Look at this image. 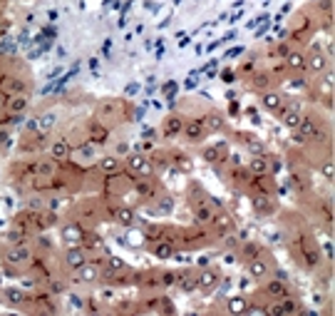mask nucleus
Listing matches in <instances>:
<instances>
[{"label": "nucleus", "mask_w": 335, "mask_h": 316, "mask_svg": "<svg viewBox=\"0 0 335 316\" xmlns=\"http://www.w3.org/2000/svg\"><path fill=\"white\" fill-rule=\"evenodd\" d=\"M127 110H130L127 100H102V102L97 105V117H99L102 122H107L112 117L127 115Z\"/></svg>", "instance_id": "1a4fd4ad"}, {"label": "nucleus", "mask_w": 335, "mask_h": 316, "mask_svg": "<svg viewBox=\"0 0 335 316\" xmlns=\"http://www.w3.org/2000/svg\"><path fill=\"white\" fill-rule=\"evenodd\" d=\"M87 140L94 142V145H105L107 140H110V127H107V122H102V120H94L87 125Z\"/></svg>", "instance_id": "aec40b11"}, {"label": "nucleus", "mask_w": 335, "mask_h": 316, "mask_svg": "<svg viewBox=\"0 0 335 316\" xmlns=\"http://www.w3.org/2000/svg\"><path fill=\"white\" fill-rule=\"evenodd\" d=\"M276 279H283V281H288V274H286L283 269H276Z\"/></svg>", "instance_id": "bf43d9fd"}, {"label": "nucleus", "mask_w": 335, "mask_h": 316, "mask_svg": "<svg viewBox=\"0 0 335 316\" xmlns=\"http://www.w3.org/2000/svg\"><path fill=\"white\" fill-rule=\"evenodd\" d=\"M132 192H134L142 202H154V199L164 192V185L157 179V174H151V177H137L134 185H132Z\"/></svg>", "instance_id": "f257e3e1"}, {"label": "nucleus", "mask_w": 335, "mask_h": 316, "mask_svg": "<svg viewBox=\"0 0 335 316\" xmlns=\"http://www.w3.org/2000/svg\"><path fill=\"white\" fill-rule=\"evenodd\" d=\"M333 60L325 55L318 45H313L308 53H305V70H311L313 75H320V73H325L328 70V65H330Z\"/></svg>", "instance_id": "9d476101"}, {"label": "nucleus", "mask_w": 335, "mask_h": 316, "mask_svg": "<svg viewBox=\"0 0 335 316\" xmlns=\"http://www.w3.org/2000/svg\"><path fill=\"white\" fill-rule=\"evenodd\" d=\"M248 197H251V209L256 217H273L278 212L276 197H268V194H248Z\"/></svg>", "instance_id": "9b49d317"}, {"label": "nucleus", "mask_w": 335, "mask_h": 316, "mask_svg": "<svg viewBox=\"0 0 335 316\" xmlns=\"http://www.w3.org/2000/svg\"><path fill=\"white\" fill-rule=\"evenodd\" d=\"M112 219L119 224V227H134V224H137V212H134L132 207L117 205V209H114V217H112Z\"/></svg>", "instance_id": "a878e982"}, {"label": "nucleus", "mask_w": 335, "mask_h": 316, "mask_svg": "<svg viewBox=\"0 0 335 316\" xmlns=\"http://www.w3.org/2000/svg\"><path fill=\"white\" fill-rule=\"evenodd\" d=\"M184 87H186V90H196V87H199V77H196V73L186 77V80H184Z\"/></svg>", "instance_id": "09e8293b"}, {"label": "nucleus", "mask_w": 335, "mask_h": 316, "mask_svg": "<svg viewBox=\"0 0 335 316\" xmlns=\"http://www.w3.org/2000/svg\"><path fill=\"white\" fill-rule=\"evenodd\" d=\"M97 65H99V60H97V57H92V60H90V67H92V70H97Z\"/></svg>", "instance_id": "680f3d73"}, {"label": "nucleus", "mask_w": 335, "mask_h": 316, "mask_svg": "<svg viewBox=\"0 0 335 316\" xmlns=\"http://www.w3.org/2000/svg\"><path fill=\"white\" fill-rule=\"evenodd\" d=\"M47 291L50 297H60L67 291V281L65 279H57V277H47Z\"/></svg>", "instance_id": "58836bf2"}, {"label": "nucleus", "mask_w": 335, "mask_h": 316, "mask_svg": "<svg viewBox=\"0 0 335 316\" xmlns=\"http://www.w3.org/2000/svg\"><path fill=\"white\" fill-rule=\"evenodd\" d=\"M65 269H70V272H77L85 261H87V252L77 244V246H67V252H65Z\"/></svg>", "instance_id": "6ab92c4d"}, {"label": "nucleus", "mask_w": 335, "mask_h": 316, "mask_svg": "<svg viewBox=\"0 0 335 316\" xmlns=\"http://www.w3.org/2000/svg\"><path fill=\"white\" fill-rule=\"evenodd\" d=\"M67 299H70V304H72L74 309H82V306H85V299L80 297V294H70Z\"/></svg>", "instance_id": "603ef678"}, {"label": "nucleus", "mask_w": 335, "mask_h": 316, "mask_svg": "<svg viewBox=\"0 0 335 316\" xmlns=\"http://www.w3.org/2000/svg\"><path fill=\"white\" fill-rule=\"evenodd\" d=\"M283 100H286V97H283L278 90H273V87H271V90H263V93H261V107L266 112H271V115H276V112L280 110V105H283Z\"/></svg>", "instance_id": "412c9836"}, {"label": "nucleus", "mask_w": 335, "mask_h": 316, "mask_svg": "<svg viewBox=\"0 0 335 316\" xmlns=\"http://www.w3.org/2000/svg\"><path fill=\"white\" fill-rule=\"evenodd\" d=\"M316 5L320 15H330L333 13V0H316Z\"/></svg>", "instance_id": "c03bdc74"}, {"label": "nucleus", "mask_w": 335, "mask_h": 316, "mask_svg": "<svg viewBox=\"0 0 335 316\" xmlns=\"http://www.w3.org/2000/svg\"><path fill=\"white\" fill-rule=\"evenodd\" d=\"M223 311H228V314H248V297H246V294H241V297L226 299V306H223Z\"/></svg>", "instance_id": "473e14b6"}, {"label": "nucleus", "mask_w": 335, "mask_h": 316, "mask_svg": "<svg viewBox=\"0 0 335 316\" xmlns=\"http://www.w3.org/2000/svg\"><path fill=\"white\" fill-rule=\"evenodd\" d=\"M30 107V97L22 93V95H13L5 100V110L13 112V115H25V110Z\"/></svg>", "instance_id": "bb28decb"}, {"label": "nucleus", "mask_w": 335, "mask_h": 316, "mask_svg": "<svg viewBox=\"0 0 335 316\" xmlns=\"http://www.w3.org/2000/svg\"><path fill=\"white\" fill-rule=\"evenodd\" d=\"M99 299H102V301H110V299H114V286H107V289H102V291H99Z\"/></svg>", "instance_id": "864d4df0"}, {"label": "nucleus", "mask_w": 335, "mask_h": 316, "mask_svg": "<svg viewBox=\"0 0 335 316\" xmlns=\"http://www.w3.org/2000/svg\"><path fill=\"white\" fill-rule=\"evenodd\" d=\"M122 169H124V162H122V157H117V154H107V157L99 160V172H102V177L117 174V172H122Z\"/></svg>", "instance_id": "393cba45"}, {"label": "nucleus", "mask_w": 335, "mask_h": 316, "mask_svg": "<svg viewBox=\"0 0 335 316\" xmlns=\"http://www.w3.org/2000/svg\"><path fill=\"white\" fill-rule=\"evenodd\" d=\"M209 264H211V257H209V254H204L201 259L196 261V266H199V269H204V266H209Z\"/></svg>", "instance_id": "6e6d98bb"}, {"label": "nucleus", "mask_w": 335, "mask_h": 316, "mask_svg": "<svg viewBox=\"0 0 335 316\" xmlns=\"http://www.w3.org/2000/svg\"><path fill=\"white\" fill-rule=\"evenodd\" d=\"M248 194H268V197H276L278 194V187H276V174H253L246 185Z\"/></svg>", "instance_id": "7ed1b4c3"}, {"label": "nucleus", "mask_w": 335, "mask_h": 316, "mask_svg": "<svg viewBox=\"0 0 335 316\" xmlns=\"http://www.w3.org/2000/svg\"><path fill=\"white\" fill-rule=\"evenodd\" d=\"M87 309H90V311H102V306H99L97 301H92V299L87 301Z\"/></svg>", "instance_id": "13d9d810"}, {"label": "nucleus", "mask_w": 335, "mask_h": 316, "mask_svg": "<svg viewBox=\"0 0 335 316\" xmlns=\"http://www.w3.org/2000/svg\"><path fill=\"white\" fill-rule=\"evenodd\" d=\"M209 232L223 237L226 232H236V222H234V214H228L226 209H216L211 214V222H209Z\"/></svg>", "instance_id": "423d86ee"}, {"label": "nucleus", "mask_w": 335, "mask_h": 316, "mask_svg": "<svg viewBox=\"0 0 335 316\" xmlns=\"http://www.w3.org/2000/svg\"><path fill=\"white\" fill-rule=\"evenodd\" d=\"M33 257H35V252L30 249V244L22 242V244H13V249H8L5 261L13 264V266H18V269H22V266H30Z\"/></svg>", "instance_id": "6e6552de"}, {"label": "nucleus", "mask_w": 335, "mask_h": 316, "mask_svg": "<svg viewBox=\"0 0 335 316\" xmlns=\"http://www.w3.org/2000/svg\"><path fill=\"white\" fill-rule=\"evenodd\" d=\"M182 127H184V115L171 112L169 117H164V122L159 127V134H162V140H174V137L182 134Z\"/></svg>", "instance_id": "ddd939ff"}, {"label": "nucleus", "mask_w": 335, "mask_h": 316, "mask_svg": "<svg viewBox=\"0 0 335 316\" xmlns=\"http://www.w3.org/2000/svg\"><path fill=\"white\" fill-rule=\"evenodd\" d=\"M124 93H127V95H137V93H139V85H137V82H132V85H127V90H124Z\"/></svg>", "instance_id": "4d7b16f0"}, {"label": "nucleus", "mask_w": 335, "mask_h": 316, "mask_svg": "<svg viewBox=\"0 0 335 316\" xmlns=\"http://www.w3.org/2000/svg\"><path fill=\"white\" fill-rule=\"evenodd\" d=\"M201 157H204L209 165H223V162H226V154H221L216 145H211V147L201 149Z\"/></svg>", "instance_id": "e433bc0d"}, {"label": "nucleus", "mask_w": 335, "mask_h": 316, "mask_svg": "<svg viewBox=\"0 0 335 316\" xmlns=\"http://www.w3.org/2000/svg\"><path fill=\"white\" fill-rule=\"evenodd\" d=\"M283 62L288 73H305V53L300 48H291V53L286 55Z\"/></svg>", "instance_id": "5701e85b"}, {"label": "nucleus", "mask_w": 335, "mask_h": 316, "mask_svg": "<svg viewBox=\"0 0 335 316\" xmlns=\"http://www.w3.org/2000/svg\"><path fill=\"white\" fill-rule=\"evenodd\" d=\"M320 127V117H316V115H300V122H298V132L305 137V140H311V134Z\"/></svg>", "instance_id": "cd10ccee"}, {"label": "nucleus", "mask_w": 335, "mask_h": 316, "mask_svg": "<svg viewBox=\"0 0 335 316\" xmlns=\"http://www.w3.org/2000/svg\"><path fill=\"white\" fill-rule=\"evenodd\" d=\"M243 53H246V50H243V48H231V50H226V60H231V57H239V55H243Z\"/></svg>", "instance_id": "5fc2aeb1"}, {"label": "nucleus", "mask_w": 335, "mask_h": 316, "mask_svg": "<svg viewBox=\"0 0 335 316\" xmlns=\"http://www.w3.org/2000/svg\"><path fill=\"white\" fill-rule=\"evenodd\" d=\"M179 279V269H159V281H162V291L174 289Z\"/></svg>", "instance_id": "f704fd0d"}, {"label": "nucleus", "mask_w": 335, "mask_h": 316, "mask_svg": "<svg viewBox=\"0 0 335 316\" xmlns=\"http://www.w3.org/2000/svg\"><path fill=\"white\" fill-rule=\"evenodd\" d=\"M251 177H253V174L248 172L246 162H243V165H239V167H228V179H231V185H234V189H236V192L246 189V185H248V179H251Z\"/></svg>", "instance_id": "4be33fe9"}, {"label": "nucleus", "mask_w": 335, "mask_h": 316, "mask_svg": "<svg viewBox=\"0 0 335 316\" xmlns=\"http://www.w3.org/2000/svg\"><path fill=\"white\" fill-rule=\"evenodd\" d=\"M157 149V145H154V140H144L142 145H139V152H144V154H149V152H154Z\"/></svg>", "instance_id": "3c124183"}, {"label": "nucleus", "mask_w": 335, "mask_h": 316, "mask_svg": "<svg viewBox=\"0 0 335 316\" xmlns=\"http://www.w3.org/2000/svg\"><path fill=\"white\" fill-rule=\"evenodd\" d=\"M259 70V55L253 53V55H248L246 60H241V65L236 67V75H239V80H246L251 73H256Z\"/></svg>", "instance_id": "72a5a7b5"}, {"label": "nucleus", "mask_w": 335, "mask_h": 316, "mask_svg": "<svg viewBox=\"0 0 335 316\" xmlns=\"http://www.w3.org/2000/svg\"><path fill=\"white\" fill-rule=\"evenodd\" d=\"M219 77H221V82H226V85H234V82L239 80V75H236L234 67H223L221 73H219Z\"/></svg>", "instance_id": "37998d69"}, {"label": "nucleus", "mask_w": 335, "mask_h": 316, "mask_svg": "<svg viewBox=\"0 0 335 316\" xmlns=\"http://www.w3.org/2000/svg\"><path fill=\"white\" fill-rule=\"evenodd\" d=\"M246 167L251 174H271V167H268V152L266 154H253L248 162H246Z\"/></svg>", "instance_id": "c85d7f7f"}, {"label": "nucleus", "mask_w": 335, "mask_h": 316, "mask_svg": "<svg viewBox=\"0 0 335 316\" xmlns=\"http://www.w3.org/2000/svg\"><path fill=\"white\" fill-rule=\"evenodd\" d=\"M316 214L320 217V222L325 224L328 229H333V202H330V199H318Z\"/></svg>", "instance_id": "7c9ffc66"}, {"label": "nucleus", "mask_w": 335, "mask_h": 316, "mask_svg": "<svg viewBox=\"0 0 335 316\" xmlns=\"http://www.w3.org/2000/svg\"><path fill=\"white\" fill-rule=\"evenodd\" d=\"M5 100H8V97H5V95L0 93V115H3V112H5Z\"/></svg>", "instance_id": "052dcab7"}, {"label": "nucleus", "mask_w": 335, "mask_h": 316, "mask_svg": "<svg viewBox=\"0 0 335 316\" xmlns=\"http://www.w3.org/2000/svg\"><path fill=\"white\" fill-rule=\"evenodd\" d=\"M3 297H5L8 304H13V306H25V304H28V294L20 291V289H3Z\"/></svg>", "instance_id": "c9c22d12"}, {"label": "nucleus", "mask_w": 335, "mask_h": 316, "mask_svg": "<svg viewBox=\"0 0 335 316\" xmlns=\"http://www.w3.org/2000/svg\"><path fill=\"white\" fill-rule=\"evenodd\" d=\"M60 237H62V242L67 244V246H77V244H82V237H85V227L77 222H67L62 224V229H60Z\"/></svg>", "instance_id": "dca6fc26"}, {"label": "nucleus", "mask_w": 335, "mask_h": 316, "mask_svg": "<svg viewBox=\"0 0 335 316\" xmlns=\"http://www.w3.org/2000/svg\"><path fill=\"white\" fill-rule=\"evenodd\" d=\"M271 269H273V261H268V252L246 261V272L253 281H263L266 277H271Z\"/></svg>", "instance_id": "39448f33"}, {"label": "nucleus", "mask_w": 335, "mask_h": 316, "mask_svg": "<svg viewBox=\"0 0 335 316\" xmlns=\"http://www.w3.org/2000/svg\"><path fill=\"white\" fill-rule=\"evenodd\" d=\"M130 152H132V147L127 145V142H117V147H114V152H112V154H117V157H122V160H124Z\"/></svg>", "instance_id": "49530a36"}, {"label": "nucleus", "mask_w": 335, "mask_h": 316, "mask_svg": "<svg viewBox=\"0 0 335 316\" xmlns=\"http://www.w3.org/2000/svg\"><path fill=\"white\" fill-rule=\"evenodd\" d=\"M288 189L300 199H308V194H311V174H308V169L300 167V165H291Z\"/></svg>", "instance_id": "f03ea898"}, {"label": "nucleus", "mask_w": 335, "mask_h": 316, "mask_svg": "<svg viewBox=\"0 0 335 316\" xmlns=\"http://www.w3.org/2000/svg\"><path fill=\"white\" fill-rule=\"evenodd\" d=\"M291 142H293L296 147H305V145H308V140H305V137H303V134H300L298 130H293V137H291Z\"/></svg>", "instance_id": "de8ad7c7"}, {"label": "nucleus", "mask_w": 335, "mask_h": 316, "mask_svg": "<svg viewBox=\"0 0 335 316\" xmlns=\"http://www.w3.org/2000/svg\"><path fill=\"white\" fill-rule=\"evenodd\" d=\"M273 77H271V73L268 70H256V73H251L248 77H246V87L248 90H253V93H263V90H271L273 87Z\"/></svg>", "instance_id": "4468645a"}, {"label": "nucleus", "mask_w": 335, "mask_h": 316, "mask_svg": "<svg viewBox=\"0 0 335 316\" xmlns=\"http://www.w3.org/2000/svg\"><path fill=\"white\" fill-rule=\"evenodd\" d=\"M164 227H167V224H149L147 229H144V239H147L149 244L159 242V239L164 237Z\"/></svg>", "instance_id": "4c0bfd02"}, {"label": "nucleus", "mask_w": 335, "mask_h": 316, "mask_svg": "<svg viewBox=\"0 0 335 316\" xmlns=\"http://www.w3.org/2000/svg\"><path fill=\"white\" fill-rule=\"evenodd\" d=\"M221 272L216 269V266H204V269H199V284H196V291H201V294H214L216 291V286H219V281H221Z\"/></svg>", "instance_id": "20e7f679"}, {"label": "nucleus", "mask_w": 335, "mask_h": 316, "mask_svg": "<svg viewBox=\"0 0 335 316\" xmlns=\"http://www.w3.org/2000/svg\"><path fill=\"white\" fill-rule=\"evenodd\" d=\"M305 85H308V82H305V77H300V73H298L296 77L288 80V87H293V90H303Z\"/></svg>", "instance_id": "a18cd8bd"}, {"label": "nucleus", "mask_w": 335, "mask_h": 316, "mask_svg": "<svg viewBox=\"0 0 335 316\" xmlns=\"http://www.w3.org/2000/svg\"><path fill=\"white\" fill-rule=\"evenodd\" d=\"M149 252H151V257H157V259H171L174 252H176V246L164 242V239H159V242L149 244Z\"/></svg>", "instance_id": "2f4dec72"}, {"label": "nucleus", "mask_w": 335, "mask_h": 316, "mask_svg": "<svg viewBox=\"0 0 335 316\" xmlns=\"http://www.w3.org/2000/svg\"><path fill=\"white\" fill-rule=\"evenodd\" d=\"M47 20H57V10H50V13H47Z\"/></svg>", "instance_id": "e2e57ef3"}, {"label": "nucleus", "mask_w": 335, "mask_h": 316, "mask_svg": "<svg viewBox=\"0 0 335 316\" xmlns=\"http://www.w3.org/2000/svg\"><path fill=\"white\" fill-rule=\"evenodd\" d=\"M47 152H50V157L57 160V162H67V160L72 157V145L67 142V137H57V140H53V142L47 145Z\"/></svg>", "instance_id": "a211bd4d"}, {"label": "nucleus", "mask_w": 335, "mask_h": 316, "mask_svg": "<svg viewBox=\"0 0 335 316\" xmlns=\"http://www.w3.org/2000/svg\"><path fill=\"white\" fill-rule=\"evenodd\" d=\"M142 137H144V140H157V137H159V130H157V127H144V130H142Z\"/></svg>", "instance_id": "8fccbe9b"}, {"label": "nucleus", "mask_w": 335, "mask_h": 316, "mask_svg": "<svg viewBox=\"0 0 335 316\" xmlns=\"http://www.w3.org/2000/svg\"><path fill=\"white\" fill-rule=\"evenodd\" d=\"M266 284L259 289V297H263V299H283V297H288L291 294V286H288V281H283V279H268L266 277Z\"/></svg>", "instance_id": "f8f14e48"}, {"label": "nucleus", "mask_w": 335, "mask_h": 316, "mask_svg": "<svg viewBox=\"0 0 335 316\" xmlns=\"http://www.w3.org/2000/svg\"><path fill=\"white\" fill-rule=\"evenodd\" d=\"M196 284H199V269H191V266L179 269L176 289H179L182 294H191V291H196Z\"/></svg>", "instance_id": "f3484780"}, {"label": "nucleus", "mask_w": 335, "mask_h": 316, "mask_svg": "<svg viewBox=\"0 0 335 316\" xmlns=\"http://www.w3.org/2000/svg\"><path fill=\"white\" fill-rule=\"evenodd\" d=\"M199 120H201V125H204V130L209 132V134H216V132H221L223 127H226V117H223L219 110H214V107L201 112Z\"/></svg>", "instance_id": "2eb2a0df"}, {"label": "nucleus", "mask_w": 335, "mask_h": 316, "mask_svg": "<svg viewBox=\"0 0 335 316\" xmlns=\"http://www.w3.org/2000/svg\"><path fill=\"white\" fill-rule=\"evenodd\" d=\"M278 304H280V311H283V316L286 314H305V306L300 304V299L293 297V294H288V297H283L278 299Z\"/></svg>", "instance_id": "c756f323"}, {"label": "nucleus", "mask_w": 335, "mask_h": 316, "mask_svg": "<svg viewBox=\"0 0 335 316\" xmlns=\"http://www.w3.org/2000/svg\"><path fill=\"white\" fill-rule=\"evenodd\" d=\"M179 137H184L186 142H191V145H201L206 137H209V132L204 130V125H201V120L199 117H184V127H182V134Z\"/></svg>", "instance_id": "0eeeda50"}, {"label": "nucleus", "mask_w": 335, "mask_h": 316, "mask_svg": "<svg viewBox=\"0 0 335 316\" xmlns=\"http://www.w3.org/2000/svg\"><path fill=\"white\" fill-rule=\"evenodd\" d=\"M35 246H37V249H42V252H53V249H55V244L50 242L42 232H37V234H35Z\"/></svg>", "instance_id": "79ce46f5"}, {"label": "nucleus", "mask_w": 335, "mask_h": 316, "mask_svg": "<svg viewBox=\"0 0 335 316\" xmlns=\"http://www.w3.org/2000/svg\"><path fill=\"white\" fill-rule=\"evenodd\" d=\"M320 174L328 179V182H333V174H335V169H333V157H323L320 160Z\"/></svg>", "instance_id": "ea45409f"}, {"label": "nucleus", "mask_w": 335, "mask_h": 316, "mask_svg": "<svg viewBox=\"0 0 335 316\" xmlns=\"http://www.w3.org/2000/svg\"><path fill=\"white\" fill-rule=\"evenodd\" d=\"M266 249L261 246L259 242H253V239H243L241 244H239V249H236V254H239V259L241 261H248L253 259V257H261Z\"/></svg>", "instance_id": "b1692460"}, {"label": "nucleus", "mask_w": 335, "mask_h": 316, "mask_svg": "<svg viewBox=\"0 0 335 316\" xmlns=\"http://www.w3.org/2000/svg\"><path fill=\"white\" fill-rule=\"evenodd\" d=\"M55 122H57V115H55V112H45V115L40 117V122H37V125H40V132H47L50 127H53V125H55Z\"/></svg>", "instance_id": "a19ab883"}]
</instances>
